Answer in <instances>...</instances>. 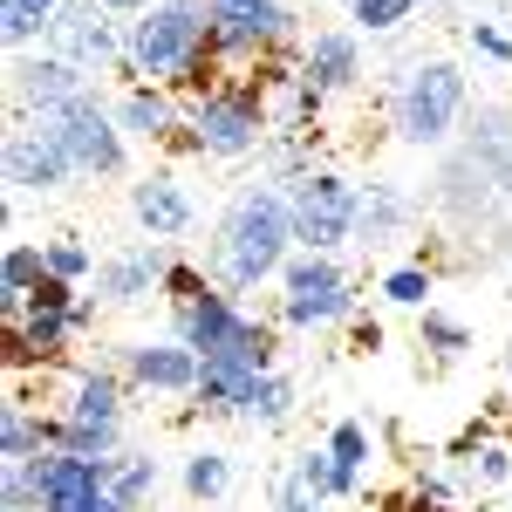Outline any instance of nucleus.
Masks as SVG:
<instances>
[{
  "label": "nucleus",
  "instance_id": "nucleus-1",
  "mask_svg": "<svg viewBox=\"0 0 512 512\" xmlns=\"http://www.w3.org/2000/svg\"><path fill=\"white\" fill-rule=\"evenodd\" d=\"M294 212H287V185L274 178H246L226 212L212 219V239H205V274L219 280L226 294H253L280 280V267L294 260Z\"/></svg>",
  "mask_w": 512,
  "mask_h": 512
},
{
  "label": "nucleus",
  "instance_id": "nucleus-2",
  "mask_svg": "<svg viewBox=\"0 0 512 512\" xmlns=\"http://www.w3.org/2000/svg\"><path fill=\"white\" fill-rule=\"evenodd\" d=\"M465 96H472L465 62H451V55L410 62V69L396 76V96H390L396 144H410V151H444L451 130H458V117H465Z\"/></svg>",
  "mask_w": 512,
  "mask_h": 512
},
{
  "label": "nucleus",
  "instance_id": "nucleus-3",
  "mask_svg": "<svg viewBox=\"0 0 512 512\" xmlns=\"http://www.w3.org/2000/svg\"><path fill=\"white\" fill-rule=\"evenodd\" d=\"M185 123H192L205 158L239 164V158H253V151H267V137H274V103H267L260 82L239 69V76H226V89H212L205 103H192Z\"/></svg>",
  "mask_w": 512,
  "mask_h": 512
},
{
  "label": "nucleus",
  "instance_id": "nucleus-4",
  "mask_svg": "<svg viewBox=\"0 0 512 512\" xmlns=\"http://www.w3.org/2000/svg\"><path fill=\"white\" fill-rule=\"evenodd\" d=\"M123 41H130V69L144 82H178V69L212 48L205 0H158L151 14L123 21Z\"/></svg>",
  "mask_w": 512,
  "mask_h": 512
},
{
  "label": "nucleus",
  "instance_id": "nucleus-5",
  "mask_svg": "<svg viewBox=\"0 0 512 512\" xmlns=\"http://www.w3.org/2000/svg\"><path fill=\"white\" fill-rule=\"evenodd\" d=\"M287 212H294V246L301 253H342L355 246V219H362V185L315 164L308 178L287 185Z\"/></svg>",
  "mask_w": 512,
  "mask_h": 512
},
{
  "label": "nucleus",
  "instance_id": "nucleus-6",
  "mask_svg": "<svg viewBox=\"0 0 512 512\" xmlns=\"http://www.w3.org/2000/svg\"><path fill=\"white\" fill-rule=\"evenodd\" d=\"M205 21H212V48L226 69H253L260 55H274L294 41V7L287 0H205Z\"/></svg>",
  "mask_w": 512,
  "mask_h": 512
},
{
  "label": "nucleus",
  "instance_id": "nucleus-7",
  "mask_svg": "<svg viewBox=\"0 0 512 512\" xmlns=\"http://www.w3.org/2000/svg\"><path fill=\"white\" fill-rule=\"evenodd\" d=\"M48 130L69 144V158H76L82 178H123V171H130V137H123L117 110L103 103V89L76 96L62 117H48Z\"/></svg>",
  "mask_w": 512,
  "mask_h": 512
},
{
  "label": "nucleus",
  "instance_id": "nucleus-8",
  "mask_svg": "<svg viewBox=\"0 0 512 512\" xmlns=\"http://www.w3.org/2000/svg\"><path fill=\"white\" fill-rule=\"evenodd\" d=\"M0 171H7V192L14 198H55V192H69V185L82 178L76 158H69V144H62L48 123H21V117H7Z\"/></svg>",
  "mask_w": 512,
  "mask_h": 512
},
{
  "label": "nucleus",
  "instance_id": "nucleus-9",
  "mask_svg": "<svg viewBox=\"0 0 512 512\" xmlns=\"http://www.w3.org/2000/svg\"><path fill=\"white\" fill-rule=\"evenodd\" d=\"M89 89H96V76L76 69V62H62L55 48H28V55L7 62V103H14V117H21V123L62 117L76 96H89Z\"/></svg>",
  "mask_w": 512,
  "mask_h": 512
},
{
  "label": "nucleus",
  "instance_id": "nucleus-10",
  "mask_svg": "<svg viewBox=\"0 0 512 512\" xmlns=\"http://www.w3.org/2000/svg\"><path fill=\"white\" fill-rule=\"evenodd\" d=\"M48 48L62 62H76L89 76H117L130 62V41H123V21L103 7V0H62L55 28H48Z\"/></svg>",
  "mask_w": 512,
  "mask_h": 512
},
{
  "label": "nucleus",
  "instance_id": "nucleus-11",
  "mask_svg": "<svg viewBox=\"0 0 512 512\" xmlns=\"http://www.w3.org/2000/svg\"><path fill=\"white\" fill-rule=\"evenodd\" d=\"M171 335H178L198 362H212V355L246 349V342L260 335V315H246V301H239V294L212 287L205 301H192V308H171Z\"/></svg>",
  "mask_w": 512,
  "mask_h": 512
},
{
  "label": "nucleus",
  "instance_id": "nucleus-12",
  "mask_svg": "<svg viewBox=\"0 0 512 512\" xmlns=\"http://www.w3.org/2000/svg\"><path fill=\"white\" fill-rule=\"evenodd\" d=\"M171 246L164 239H130L117 253H103L96 267V301L103 308H144L151 294H164V274H171Z\"/></svg>",
  "mask_w": 512,
  "mask_h": 512
},
{
  "label": "nucleus",
  "instance_id": "nucleus-13",
  "mask_svg": "<svg viewBox=\"0 0 512 512\" xmlns=\"http://www.w3.org/2000/svg\"><path fill=\"white\" fill-rule=\"evenodd\" d=\"M130 219H137V233L144 239H185L198 226V198H192V185L178 178V171H144V178H130Z\"/></svg>",
  "mask_w": 512,
  "mask_h": 512
},
{
  "label": "nucleus",
  "instance_id": "nucleus-14",
  "mask_svg": "<svg viewBox=\"0 0 512 512\" xmlns=\"http://www.w3.org/2000/svg\"><path fill=\"white\" fill-rule=\"evenodd\" d=\"M123 376H130V390H151V396H198V376H205V362H198L178 335H144V342H123Z\"/></svg>",
  "mask_w": 512,
  "mask_h": 512
},
{
  "label": "nucleus",
  "instance_id": "nucleus-15",
  "mask_svg": "<svg viewBox=\"0 0 512 512\" xmlns=\"http://www.w3.org/2000/svg\"><path fill=\"white\" fill-rule=\"evenodd\" d=\"M301 76L315 82L321 96H349L362 89L369 62H362V35L355 28H321V35L301 41Z\"/></svg>",
  "mask_w": 512,
  "mask_h": 512
},
{
  "label": "nucleus",
  "instance_id": "nucleus-16",
  "mask_svg": "<svg viewBox=\"0 0 512 512\" xmlns=\"http://www.w3.org/2000/svg\"><path fill=\"white\" fill-rule=\"evenodd\" d=\"M110 110H117L123 137H130V144H151V151H158L164 137L185 123V103H178L164 82H130V89H117V96H110Z\"/></svg>",
  "mask_w": 512,
  "mask_h": 512
},
{
  "label": "nucleus",
  "instance_id": "nucleus-17",
  "mask_svg": "<svg viewBox=\"0 0 512 512\" xmlns=\"http://www.w3.org/2000/svg\"><path fill=\"white\" fill-rule=\"evenodd\" d=\"M410 219H417L410 192H403V185H390V178H369V185H362V219H355V246H362V253H383V246H396V239L410 233Z\"/></svg>",
  "mask_w": 512,
  "mask_h": 512
},
{
  "label": "nucleus",
  "instance_id": "nucleus-18",
  "mask_svg": "<svg viewBox=\"0 0 512 512\" xmlns=\"http://www.w3.org/2000/svg\"><path fill=\"white\" fill-rule=\"evenodd\" d=\"M451 458H458V478H465L472 492H499V485L512 478V444H506V437H492L485 424L458 437Z\"/></svg>",
  "mask_w": 512,
  "mask_h": 512
},
{
  "label": "nucleus",
  "instance_id": "nucleus-19",
  "mask_svg": "<svg viewBox=\"0 0 512 512\" xmlns=\"http://www.w3.org/2000/svg\"><path fill=\"white\" fill-rule=\"evenodd\" d=\"M321 444L335 451V499H355V492H362V472H369V458H376L369 424H362V417H342V424L321 437Z\"/></svg>",
  "mask_w": 512,
  "mask_h": 512
},
{
  "label": "nucleus",
  "instance_id": "nucleus-20",
  "mask_svg": "<svg viewBox=\"0 0 512 512\" xmlns=\"http://www.w3.org/2000/svg\"><path fill=\"white\" fill-rule=\"evenodd\" d=\"M178 485H185V499H192V506H219V499L233 492V451H219V444H198V451H185Z\"/></svg>",
  "mask_w": 512,
  "mask_h": 512
},
{
  "label": "nucleus",
  "instance_id": "nucleus-21",
  "mask_svg": "<svg viewBox=\"0 0 512 512\" xmlns=\"http://www.w3.org/2000/svg\"><path fill=\"white\" fill-rule=\"evenodd\" d=\"M362 315V294L342 287V294H308V301H287L280 294V328H294V335H315V328H342V321Z\"/></svg>",
  "mask_w": 512,
  "mask_h": 512
},
{
  "label": "nucleus",
  "instance_id": "nucleus-22",
  "mask_svg": "<svg viewBox=\"0 0 512 512\" xmlns=\"http://www.w3.org/2000/svg\"><path fill=\"white\" fill-rule=\"evenodd\" d=\"M342 287H355L349 267L335 260V253H294L287 267H280V294L287 301H308V294H342Z\"/></svg>",
  "mask_w": 512,
  "mask_h": 512
},
{
  "label": "nucleus",
  "instance_id": "nucleus-23",
  "mask_svg": "<svg viewBox=\"0 0 512 512\" xmlns=\"http://www.w3.org/2000/svg\"><path fill=\"white\" fill-rule=\"evenodd\" d=\"M294 403H301L294 376H287V369H274V376H260V383H253V396L239 403V424H253V431H280V424L294 417Z\"/></svg>",
  "mask_w": 512,
  "mask_h": 512
},
{
  "label": "nucleus",
  "instance_id": "nucleus-24",
  "mask_svg": "<svg viewBox=\"0 0 512 512\" xmlns=\"http://www.w3.org/2000/svg\"><path fill=\"white\" fill-rule=\"evenodd\" d=\"M158 485H164V465L151 458V451H123V458H117V478H110V499H117L123 512H144Z\"/></svg>",
  "mask_w": 512,
  "mask_h": 512
},
{
  "label": "nucleus",
  "instance_id": "nucleus-25",
  "mask_svg": "<svg viewBox=\"0 0 512 512\" xmlns=\"http://www.w3.org/2000/svg\"><path fill=\"white\" fill-rule=\"evenodd\" d=\"M41 274H48V246L41 239H7V253H0V294H35Z\"/></svg>",
  "mask_w": 512,
  "mask_h": 512
},
{
  "label": "nucleus",
  "instance_id": "nucleus-26",
  "mask_svg": "<svg viewBox=\"0 0 512 512\" xmlns=\"http://www.w3.org/2000/svg\"><path fill=\"white\" fill-rule=\"evenodd\" d=\"M376 294H383L390 308H417V315H424L431 294H437V274L424 267V260H410V267H390V274L376 280Z\"/></svg>",
  "mask_w": 512,
  "mask_h": 512
},
{
  "label": "nucleus",
  "instance_id": "nucleus-27",
  "mask_svg": "<svg viewBox=\"0 0 512 512\" xmlns=\"http://www.w3.org/2000/svg\"><path fill=\"white\" fill-rule=\"evenodd\" d=\"M417 349H431L437 362H458V355L472 349V328L458 315H444V308H424L417 315Z\"/></svg>",
  "mask_w": 512,
  "mask_h": 512
},
{
  "label": "nucleus",
  "instance_id": "nucleus-28",
  "mask_svg": "<svg viewBox=\"0 0 512 512\" xmlns=\"http://www.w3.org/2000/svg\"><path fill=\"white\" fill-rule=\"evenodd\" d=\"M41 246H48V274H62V280H89L96 274V267H103V260H96V253H89V246H82V233H48L41 239Z\"/></svg>",
  "mask_w": 512,
  "mask_h": 512
},
{
  "label": "nucleus",
  "instance_id": "nucleus-29",
  "mask_svg": "<svg viewBox=\"0 0 512 512\" xmlns=\"http://www.w3.org/2000/svg\"><path fill=\"white\" fill-rule=\"evenodd\" d=\"M212 287H219V280L205 274V260H171V274H164V308H192Z\"/></svg>",
  "mask_w": 512,
  "mask_h": 512
},
{
  "label": "nucleus",
  "instance_id": "nucleus-30",
  "mask_svg": "<svg viewBox=\"0 0 512 512\" xmlns=\"http://www.w3.org/2000/svg\"><path fill=\"white\" fill-rule=\"evenodd\" d=\"M287 472L301 478L315 499H335V451H328V444H301V451L287 458Z\"/></svg>",
  "mask_w": 512,
  "mask_h": 512
},
{
  "label": "nucleus",
  "instance_id": "nucleus-31",
  "mask_svg": "<svg viewBox=\"0 0 512 512\" xmlns=\"http://www.w3.org/2000/svg\"><path fill=\"white\" fill-rule=\"evenodd\" d=\"M410 14H417V0H355V7H349L355 35H396Z\"/></svg>",
  "mask_w": 512,
  "mask_h": 512
},
{
  "label": "nucleus",
  "instance_id": "nucleus-32",
  "mask_svg": "<svg viewBox=\"0 0 512 512\" xmlns=\"http://www.w3.org/2000/svg\"><path fill=\"white\" fill-rule=\"evenodd\" d=\"M82 301V287L76 280H62V274H41V287L28 294V315H69Z\"/></svg>",
  "mask_w": 512,
  "mask_h": 512
},
{
  "label": "nucleus",
  "instance_id": "nucleus-33",
  "mask_svg": "<svg viewBox=\"0 0 512 512\" xmlns=\"http://www.w3.org/2000/svg\"><path fill=\"white\" fill-rule=\"evenodd\" d=\"M465 41H472V48L485 55V62H499V69H512V35H506V28H492L485 14H472V21H465Z\"/></svg>",
  "mask_w": 512,
  "mask_h": 512
},
{
  "label": "nucleus",
  "instance_id": "nucleus-34",
  "mask_svg": "<svg viewBox=\"0 0 512 512\" xmlns=\"http://www.w3.org/2000/svg\"><path fill=\"white\" fill-rule=\"evenodd\" d=\"M35 478H28V465H0V512H35Z\"/></svg>",
  "mask_w": 512,
  "mask_h": 512
},
{
  "label": "nucleus",
  "instance_id": "nucleus-35",
  "mask_svg": "<svg viewBox=\"0 0 512 512\" xmlns=\"http://www.w3.org/2000/svg\"><path fill=\"white\" fill-rule=\"evenodd\" d=\"M41 512H123L110 492H89V499H55V506H41Z\"/></svg>",
  "mask_w": 512,
  "mask_h": 512
},
{
  "label": "nucleus",
  "instance_id": "nucleus-36",
  "mask_svg": "<svg viewBox=\"0 0 512 512\" xmlns=\"http://www.w3.org/2000/svg\"><path fill=\"white\" fill-rule=\"evenodd\" d=\"M349 342H355V355H376V349H383V328L355 315V321H349Z\"/></svg>",
  "mask_w": 512,
  "mask_h": 512
},
{
  "label": "nucleus",
  "instance_id": "nucleus-37",
  "mask_svg": "<svg viewBox=\"0 0 512 512\" xmlns=\"http://www.w3.org/2000/svg\"><path fill=\"white\" fill-rule=\"evenodd\" d=\"M103 7H110V14H117V21H137V14H151V7H158V0H103Z\"/></svg>",
  "mask_w": 512,
  "mask_h": 512
},
{
  "label": "nucleus",
  "instance_id": "nucleus-38",
  "mask_svg": "<svg viewBox=\"0 0 512 512\" xmlns=\"http://www.w3.org/2000/svg\"><path fill=\"white\" fill-rule=\"evenodd\" d=\"M28 7H35V14H48V21L62 14V0H28Z\"/></svg>",
  "mask_w": 512,
  "mask_h": 512
}]
</instances>
